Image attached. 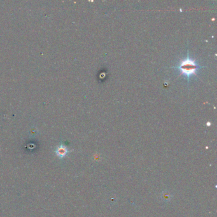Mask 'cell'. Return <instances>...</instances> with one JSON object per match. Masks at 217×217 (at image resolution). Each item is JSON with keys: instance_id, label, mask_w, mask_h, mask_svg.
Returning a JSON list of instances; mask_svg holds the SVG:
<instances>
[{"instance_id": "2", "label": "cell", "mask_w": 217, "mask_h": 217, "mask_svg": "<svg viewBox=\"0 0 217 217\" xmlns=\"http://www.w3.org/2000/svg\"><path fill=\"white\" fill-rule=\"evenodd\" d=\"M68 150L65 146L60 145L57 148L56 154H57V156H59V157L62 158V157H65L66 155V154H68Z\"/></svg>"}, {"instance_id": "1", "label": "cell", "mask_w": 217, "mask_h": 217, "mask_svg": "<svg viewBox=\"0 0 217 217\" xmlns=\"http://www.w3.org/2000/svg\"><path fill=\"white\" fill-rule=\"evenodd\" d=\"M201 68V66L196 62L195 59H190L189 55L184 59L181 60L178 66L177 67L180 71V75H183L187 77L188 80L191 75H197V71Z\"/></svg>"}]
</instances>
